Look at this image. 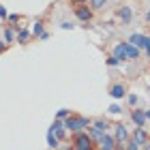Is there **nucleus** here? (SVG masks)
Returning a JSON list of instances; mask_svg holds the SVG:
<instances>
[{
	"label": "nucleus",
	"mask_w": 150,
	"mask_h": 150,
	"mask_svg": "<svg viewBox=\"0 0 150 150\" xmlns=\"http://www.w3.org/2000/svg\"><path fill=\"white\" fill-rule=\"evenodd\" d=\"M92 122L84 118V116H67L64 118V127H67V131H71V133H79V131H86L88 127H90Z\"/></svg>",
	"instance_id": "1"
},
{
	"label": "nucleus",
	"mask_w": 150,
	"mask_h": 150,
	"mask_svg": "<svg viewBox=\"0 0 150 150\" xmlns=\"http://www.w3.org/2000/svg\"><path fill=\"white\" fill-rule=\"evenodd\" d=\"M116 135H114V139H116V148H120V150H125L127 144H129V139H131V135H129L127 131V127L125 125H116Z\"/></svg>",
	"instance_id": "2"
},
{
	"label": "nucleus",
	"mask_w": 150,
	"mask_h": 150,
	"mask_svg": "<svg viewBox=\"0 0 150 150\" xmlns=\"http://www.w3.org/2000/svg\"><path fill=\"white\" fill-rule=\"evenodd\" d=\"M73 146L75 148H86V150H92V139L90 135H88V131H79L73 135Z\"/></svg>",
	"instance_id": "3"
},
{
	"label": "nucleus",
	"mask_w": 150,
	"mask_h": 150,
	"mask_svg": "<svg viewBox=\"0 0 150 150\" xmlns=\"http://www.w3.org/2000/svg\"><path fill=\"white\" fill-rule=\"evenodd\" d=\"M75 17H77L79 19V22H90V19H92V9H90V6H86V4H77V6H75Z\"/></svg>",
	"instance_id": "4"
},
{
	"label": "nucleus",
	"mask_w": 150,
	"mask_h": 150,
	"mask_svg": "<svg viewBox=\"0 0 150 150\" xmlns=\"http://www.w3.org/2000/svg\"><path fill=\"white\" fill-rule=\"evenodd\" d=\"M50 129H52L54 133H56V137H58V139H64V137H67V127H64V120L56 118V120L52 122V127H50Z\"/></svg>",
	"instance_id": "5"
},
{
	"label": "nucleus",
	"mask_w": 150,
	"mask_h": 150,
	"mask_svg": "<svg viewBox=\"0 0 150 150\" xmlns=\"http://www.w3.org/2000/svg\"><path fill=\"white\" fill-rule=\"evenodd\" d=\"M131 137H133L135 142H137L139 146H146L148 142H150V137H148V133L144 131V127H137V129H135V131H133V135H131Z\"/></svg>",
	"instance_id": "6"
},
{
	"label": "nucleus",
	"mask_w": 150,
	"mask_h": 150,
	"mask_svg": "<svg viewBox=\"0 0 150 150\" xmlns=\"http://www.w3.org/2000/svg\"><path fill=\"white\" fill-rule=\"evenodd\" d=\"M97 146H99V150H116V139L112 137V135H107V133H105Z\"/></svg>",
	"instance_id": "7"
},
{
	"label": "nucleus",
	"mask_w": 150,
	"mask_h": 150,
	"mask_svg": "<svg viewBox=\"0 0 150 150\" xmlns=\"http://www.w3.org/2000/svg\"><path fill=\"white\" fill-rule=\"evenodd\" d=\"M146 39H148L146 35H139V32H135V35L129 37V43H133L137 50H144V47H146Z\"/></svg>",
	"instance_id": "8"
},
{
	"label": "nucleus",
	"mask_w": 150,
	"mask_h": 150,
	"mask_svg": "<svg viewBox=\"0 0 150 150\" xmlns=\"http://www.w3.org/2000/svg\"><path fill=\"white\" fill-rule=\"evenodd\" d=\"M131 118H133V122H135L137 127H144V125H146V120H148L144 110H133V112H131Z\"/></svg>",
	"instance_id": "9"
},
{
	"label": "nucleus",
	"mask_w": 150,
	"mask_h": 150,
	"mask_svg": "<svg viewBox=\"0 0 150 150\" xmlns=\"http://www.w3.org/2000/svg\"><path fill=\"white\" fill-rule=\"evenodd\" d=\"M125 52H127V56H129V60H135V58H139V50L135 47L133 43H129V41H125Z\"/></svg>",
	"instance_id": "10"
},
{
	"label": "nucleus",
	"mask_w": 150,
	"mask_h": 150,
	"mask_svg": "<svg viewBox=\"0 0 150 150\" xmlns=\"http://www.w3.org/2000/svg\"><path fill=\"white\" fill-rule=\"evenodd\" d=\"M110 94H112L114 99H122V97L127 94V88L122 86V84H114V86L110 88Z\"/></svg>",
	"instance_id": "11"
},
{
	"label": "nucleus",
	"mask_w": 150,
	"mask_h": 150,
	"mask_svg": "<svg viewBox=\"0 0 150 150\" xmlns=\"http://www.w3.org/2000/svg\"><path fill=\"white\" fill-rule=\"evenodd\" d=\"M47 146H50L52 150H58V148H60V139L56 137V133H54L52 129L47 131Z\"/></svg>",
	"instance_id": "12"
},
{
	"label": "nucleus",
	"mask_w": 150,
	"mask_h": 150,
	"mask_svg": "<svg viewBox=\"0 0 150 150\" xmlns=\"http://www.w3.org/2000/svg\"><path fill=\"white\" fill-rule=\"evenodd\" d=\"M112 56H116V58L120 60V62H125V60H129L127 52H125V45H122V43H118V45L114 47V54H112Z\"/></svg>",
	"instance_id": "13"
},
{
	"label": "nucleus",
	"mask_w": 150,
	"mask_h": 150,
	"mask_svg": "<svg viewBox=\"0 0 150 150\" xmlns=\"http://www.w3.org/2000/svg\"><path fill=\"white\" fill-rule=\"evenodd\" d=\"M131 15H133V13H131V6H122V9L118 11V17H120L122 24H129V22H131Z\"/></svg>",
	"instance_id": "14"
},
{
	"label": "nucleus",
	"mask_w": 150,
	"mask_h": 150,
	"mask_svg": "<svg viewBox=\"0 0 150 150\" xmlns=\"http://www.w3.org/2000/svg\"><path fill=\"white\" fill-rule=\"evenodd\" d=\"M88 135H90V139H92V142H97V144H99V142H101V137H103L105 133L97 131V129H94V127H88Z\"/></svg>",
	"instance_id": "15"
},
{
	"label": "nucleus",
	"mask_w": 150,
	"mask_h": 150,
	"mask_svg": "<svg viewBox=\"0 0 150 150\" xmlns=\"http://www.w3.org/2000/svg\"><path fill=\"white\" fill-rule=\"evenodd\" d=\"M28 37H30V32H28V30H26V28H19L15 41H19V43H28Z\"/></svg>",
	"instance_id": "16"
},
{
	"label": "nucleus",
	"mask_w": 150,
	"mask_h": 150,
	"mask_svg": "<svg viewBox=\"0 0 150 150\" xmlns=\"http://www.w3.org/2000/svg\"><path fill=\"white\" fill-rule=\"evenodd\" d=\"M43 22H41V19H37V22H35V26H32V35H35V37H41V35H43Z\"/></svg>",
	"instance_id": "17"
},
{
	"label": "nucleus",
	"mask_w": 150,
	"mask_h": 150,
	"mask_svg": "<svg viewBox=\"0 0 150 150\" xmlns=\"http://www.w3.org/2000/svg\"><path fill=\"white\" fill-rule=\"evenodd\" d=\"M92 127L97 129V131H101V133H105V131H107V127H110V125H107L105 120H97V122H92Z\"/></svg>",
	"instance_id": "18"
},
{
	"label": "nucleus",
	"mask_w": 150,
	"mask_h": 150,
	"mask_svg": "<svg viewBox=\"0 0 150 150\" xmlns=\"http://www.w3.org/2000/svg\"><path fill=\"white\" fill-rule=\"evenodd\" d=\"M107 0H90V9L92 11H99V9H103Z\"/></svg>",
	"instance_id": "19"
},
{
	"label": "nucleus",
	"mask_w": 150,
	"mask_h": 150,
	"mask_svg": "<svg viewBox=\"0 0 150 150\" xmlns=\"http://www.w3.org/2000/svg\"><path fill=\"white\" fill-rule=\"evenodd\" d=\"M15 30H11V28H6L4 30V41H6V43H11V41H15Z\"/></svg>",
	"instance_id": "20"
},
{
	"label": "nucleus",
	"mask_w": 150,
	"mask_h": 150,
	"mask_svg": "<svg viewBox=\"0 0 150 150\" xmlns=\"http://www.w3.org/2000/svg\"><path fill=\"white\" fill-rule=\"evenodd\" d=\"M139 148H142V146H139L137 142H135V139L131 137V139H129V144H127V148H125V150H139Z\"/></svg>",
	"instance_id": "21"
},
{
	"label": "nucleus",
	"mask_w": 150,
	"mask_h": 150,
	"mask_svg": "<svg viewBox=\"0 0 150 150\" xmlns=\"http://www.w3.org/2000/svg\"><path fill=\"white\" fill-rule=\"evenodd\" d=\"M67 116H71V110H58V114H56V118H60V120H64Z\"/></svg>",
	"instance_id": "22"
},
{
	"label": "nucleus",
	"mask_w": 150,
	"mask_h": 150,
	"mask_svg": "<svg viewBox=\"0 0 150 150\" xmlns=\"http://www.w3.org/2000/svg\"><path fill=\"white\" fill-rule=\"evenodd\" d=\"M127 103L131 105V107H135V105H137V94H129V97H127Z\"/></svg>",
	"instance_id": "23"
},
{
	"label": "nucleus",
	"mask_w": 150,
	"mask_h": 150,
	"mask_svg": "<svg viewBox=\"0 0 150 150\" xmlns=\"http://www.w3.org/2000/svg\"><path fill=\"white\" fill-rule=\"evenodd\" d=\"M107 64H110V67H118V64H120V60L116 58V56H110V58H107Z\"/></svg>",
	"instance_id": "24"
},
{
	"label": "nucleus",
	"mask_w": 150,
	"mask_h": 150,
	"mask_svg": "<svg viewBox=\"0 0 150 150\" xmlns=\"http://www.w3.org/2000/svg\"><path fill=\"white\" fill-rule=\"evenodd\" d=\"M120 112H122V107H120V105H116V103L110 105V114H120Z\"/></svg>",
	"instance_id": "25"
},
{
	"label": "nucleus",
	"mask_w": 150,
	"mask_h": 150,
	"mask_svg": "<svg viewBox=\"0 0 150 150\" xmlns=\"http://www.w3.org/2000/svg\"><path fill=\"white\" fill-rule=\"evenodd\" d=\"M0 17H2V19H6V17H9V13H6V9H4L2 4H0Z\"/></svg>",
	"instance_id": "26"
},
{
	"label": "nucleus",
	"mask_w": 150,
	"mask_h": 150,
	"mask_svg": "<svg viewBox=\"0 0 150 150\" xmlns=\"http://www.w3.org/2000/svg\"><path fill=\"white\" fill-rule=\"evenodd\" d=\"M144 52H146V56L150 58V37L146 39V47H144Z\"/></svg>",
	"instance_id": "27"
},
{
	"label": "nucleus",
	"mask_w": 150,
	"mask_h": 150,
	"mask_svg": "<svg viewBox=\"0 0 150 150\" xmlns=\"http://www.w3.org/2000/svg\"><path fill=\"white\" fill-rule=\"evenodd\" d=\"M60 28H62V30H69V28H73V24H71V22H62V24H60Z\"/></svg>",
	"instance_id": "28"
},
{
	"label": "nucleus",
	"mask_w": 150,
	"mask_h": 150,
	"mask_svg": "<svg viewBox=\"0 0 150 150\" xmlns=\"http://www.w3.org/2000/svg\"><path fill=\"white\" fill-rule=\"evenodd\" d=\"M6 52V41H0V54Z\"/></svg>",
	"instance_id": "29"
},
{
	"label": "nucleus",
	"mask_w": 150,
	"mask_h": 150,
	"mask_svg": "<svg viewBox=\"0 0 150 150\" xmlns=\"http://www.w3.org/2000/svg\"><path fill=\"white\" fill-rule=\"evenodd\" d=\"M75 4H88V0H73Z\"/></svg>",
	"instance_id": "30"
},
{
	"label": "nucleus",
	"mask_w": 150,
	"mask_h": 150,
	"mask_svg": "<svg viewBox=\"0 0 150 150\" xmlns=\"http://www.w3.org/2000/svg\"><path fill=\"white\" fill-rule=\"evenodd\" d=\"M60 150H75V148H73V146H62Z\"/></svg>",
	"instance_id": "31"
},
{
	"label": "nucleus",
	"mask_w": 150,
	"mask_h": 150,
	"mask_svg": "<svg viewBox=\"0 0 150 150\" xmlns=\"http://www.w3.org/2000/svg\"><path fill=\"white\" fill-rule=\"evenodd\" d=\"M146 22H150V11L146 13Z\"/></svg>",
	"instance_id": "32"
},
{
	"label": "nucleus",
	"mask_w": 150,
	"mask_h": 150,
	"mask_svg": "<svg viewBox=\"0 0 150 150\" xmlns=\"http://www.w3.org/2000/svg\"><path fill=\"white\" fill-rule=\"evenodd\" d=\"M146 118H148V120H150V110H148V112H146Z\"/></svg>",
	"instance_id": "33"
},
{
	"label": "nucleus",
	"mask_w": 150,
	"mask_h": 150,
	"mask_svg": "<svg viewBox=\"0 0 150 150\" xmlns=\"http://www.w3.org/2000/svg\"><path fill=\"white\" fill-rule=\"evenodd\" d=\"M144 148H146V150H150V142H148V144H146V146H144Z\"/></svg>",
	"instance_id": "34"
},
{
	"label": "nucleus",
	"mask_w": 150,
	"mask_h": 150,
	"mask_svg": "<svg viewBox=\"0 0 150 150\" xmlns=\"http://www.w3.org/2000/svg\"><path fill=\"white\" fill-rule=\"evenodd\" d=\"M73 148H75V146H73ZM75 150H86V148H75Z\"/></svg>",
	"instance_id": "35"
}]
</instances>
